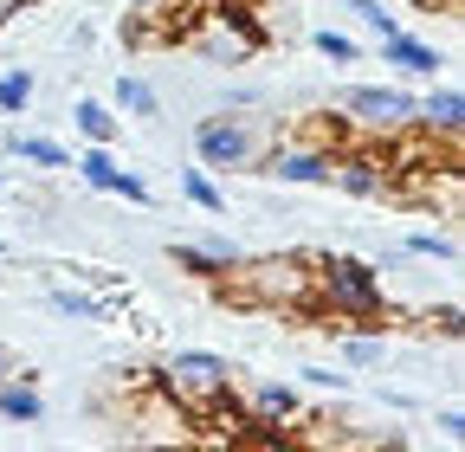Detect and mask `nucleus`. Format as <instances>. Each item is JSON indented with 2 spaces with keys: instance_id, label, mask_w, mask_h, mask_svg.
<instances>
[{
  "instance_id": "1",
  "label": "nucleus",
  "mask_w": 465,
  "mask_h": 452,
  "mask_svg": "<svg viewBox=\"0 0 465 452\" xmlns=\"http://www.w3.org/2000/svg\"><path fill=\"white\" fill-rule=\"evenodd\" d=\"M220 291L232 304H265V310H304L317 298V271L298 252H278V259H232L220 271Z\"/></svg>"
},
{
  "instance_id": "2",
  "label": "nucleus",
  "mask_w": 465,
  "mask_h": 452,
  "mask_svg": "<svg viewBox=\"0 0 465 452\" xmlns=\"http://www.w3.org/2000/svg\"><path fill=\"white\" fill-rule=\"evenodd\" d=\"M155 388H162L188 420H220V408L232 401V368H226L220 356H207V349H182V356L155 375Z\"/></svg>"
},
{
  "instance_id": "3",
  "label": "nucleus",
  "mask_w": 465,
  "mask_h": 452,
  "mask_svg": "<svg viewBox=\"0 0 465 452\" xmlns=\"http://www.w3.org/2000/svg\"><path fill=\"white\" fill-rule=\"evenodd\" d=\"M317 298H323L330 310H342V317L381 329V323H375V317H381V271L362 265V259H323V265H317Z\"/></svg>"
},
{
  "instance_id": "4",
  "label": "nucleus",
  "mask_w": 465,
  "mask_h": 452,
  "mask_svg": "<svg viewBox=\"0 0 465 452\" xmlns=\"http://www.w3.org/2000/svg\"><path fill=\"white\" fill-rule=\"evenodd\" d=\"M194 149L207 168H259V155L272 149V123L259 117H201Z\"/></svg>"
},
{
  "instance_id": "5",
  "label": "nucleus",
  "mask_w": 465,
  "mask_h": 452,
  "mask_svg": "<svg viewBox=\"0 0 465 452\" xmlns=\"http://www.w3.org/2000/svg\"><path fill=\"white\" fill-rule=\"evenodd\" d=\"M188 45L201 52L207 65H246L252 52L265 45V33H259V26H252V14H240V7H213V14H201V20H194Z\"/></svg>"
},
{
  "instance_id": "6",
  "label": "nucleus",
  "mask_w": 465,
  "mask_h": 452,
  "mask_svg": "<svg viewBox=\"0 0 465 452\" xmlns=\"http://www.w3.org/2000/svg\"><path fill=\"white\" fill-rule=\"evenodd\" d=\"M342 110H349L362 130H381V136H394V130L414 123V97L394 91V84H356V91L342 97Z\"/></svg>"
},
{
  "instance_id": "7",
  "label": "nucleus",
  "mask_w": 465,
  "mask_h": 452,
  "mask_svg": "<svg viewBox=\"0 0 465 452\" xmlns=\"http://www.w3.org/2000/svg\"><path fill=\"white\" fill-rule=\"evenodd\" d=\"M259 175H278V182H330L336 175V149H323V142H272L265 155H259Z\"/></svg>"
},
{
  "instance_id": "8",
  "label": "nucleus",
  "mask_w": 465,
  "mask_h": 452,
  "mask_svg": "<svg viewBox=\"0 0 465 452\" xmlns=\"http://www.w3.org/2000/svg\"><path fill=\"white\" fill-rule=\"evenodd\" d=\"M72 168H78V175H84L97 194H124V201H136V207L149 201V182H143V175H130V168H116V162H110V142H91Z\"/></svg>"
},
{
  "instance_id": "9",
  "label": "nucleus",
  "mask_w": 465,
  "mask_h": 452,
  "mask_svg": "<svg viewBox=\"0 0 465 452\" xmlns=\"http://www.w3.org/2000/svg\"><path fill=\"white\" fill-rule=\"evenodd\" d=\"M414 130H427V136H440V142H459V130H465V97H459V91H433L427 103H414Z\"/></svg>"
},
{
  "instance_id": "10",
  "label": "nucleus",
  "mask_w": 465,
  "mask_h": 452,
  "mask_svg": "<svg viewBox=\"0 0 465 452\" xmlns=\"http://www.w3.org/2000/svg\"><path fill=\"white\" fill-rule=\"evenodd\" d=\"M381 59H388V65H401V72H414V78H433V72L446 65L427 39H407V33H388V39H381Z\"/></svg>"
},
{
  "instance_id": "11",
  "label": "nucleus",
  "mask_w": 465,
  "mask_h": 452,
  "mask_svg": "<svg viewBox=\"0 0 465 452\" xmlns=\"http://www.w3.org/2000/svg\"><path fill=\"white\" fill-rule=\"evenodd\" d=\"M330 182H342V194H356V201H375L388 188V168H375V155H336Z\"/></svg>"
},
{
  "instance_id": "12",
  "label": "nucleus",
  "mask_w": 465,
  "mask_h": 452,
  "mask_svg": "<svg viewBox=\"0 0 465 452\" xmlns=\"http://www.w3.org/2000/svg\"><path fill=\"white\" fill-rule=\"evenodd\" d=\"M232 259H240V252H232L226 240H201V246H174V265H182V271H194V278H207V285H213V278L232 265Z\"/></svg>"
},
{
  "instance_id": "13",
  "label": "nucleus",
  "mask_w": 465,
  "mask_h": 452,
  "mask_svg": "<svg viewBox=\"0 0 465 452\" xmlns=\"http://www.w3.org/2000/svg\"><path fill=\"white\" fill-rule=\"evenodd\" d=\"M0 414H7L14 427H33V420L45 414V401L33 394V381H26V375H7V381H0Z\"/></svg>"
},
{
  "instance_id": "14",
  "label": "nucleus",
  "mask_w": 465,
  "mask_h": 452,
  "mask_svg": "<svg viewBox=\"0 0 465 452\" xmlns=\"http://www.w3.org/2000/svg\"><path fill=\"white\" fill-rule=\"evenodd\" d=\"M252 420H265V427H284V420H298V394L291 388H252Z\"/></svg>"
},
{
  "instance_id": "15",
  "label": "nucleus",
  "mask_w": 465,
  "mask_h": 452,
  "mask_svg": "<svg viewBox=\"0 0 465 452\" xmlns=\"http://www.w3.org/2000/svg\"><path fill=\"white\" fill-rule=\"evenodd\" d=\"M7 149H14L20 162H33V168H72V155L58 149V142H45V136H20V130H14Z\"/></svg>"
},
{
  "instance_id": "16",
  "label": "nucleus",
  "mask_w": 465,
  "mask_h": 452,
  "mask_svg": "<svg viewBox=\"0 0 465 452\" xmlns=\"http://www.w3.org/2000/svg\"><path fill=\"white\" fill-rule=\"evenodd\" d=\"M52 310H65V317H78V323H104V317H110L104 298H84V291H72V285L52 291Z\"/></svg>"
},
{
  "instance_id": "17",
  "label": "nucleus",
  "mask_w": 465,
  "mask_h": 452,
  "mask_svg": "<svg viewBox=\"0 0 465 452\" xmlns=\"http://www.w3.org/2000/svg\"><path fill=\"white\" fill-rule=\"evenodd\" d=\"M72 123H78V130H84L91 142H116V117H110L104 103H91V97H84V103L72 110Z\"/></svg>"
},
{
  "instance_id": "18",
  "label": "nucleus",
  "mask_w": 465,
  "mask_h": 452,
  "mask_svg": "<svg viewBox=\"0 0 465 452\" xmlns=\"http://www.w3.org/2000/svg\"><path fill=\"white\" fill-rule=\"evenodd\" d=\"M182 188H188V201H194L201 213H220V207H226V194H220V188L201 175V168H188V175H182Z\"/></svg>"
},
{
  "instance_id": "19",
  "label": "nucleus",
  "mask_w": 465,
  "mask_h": 452,
  "mask_svg": "<svg viewBox=\"0 0 465 452\" xmlns=\"http://www.w3.org/2000/svg\"><path fill=\"white\" fill-rule=\"evenodd\" d=\"M116 103L136 110V117H155V91H149L143 78H116Z\"/></svg>"
},
{
  "instance_id": "20",
  "label": "nucleus",
  "mask_w": 465,
  "mask_h": 452,
  "mask_svg": "<svg viewBox=\"0 0 465 452\" xmlns=\"http://www.w3.org/2000/svg\"><path fill=\"white\" fill-rule=\"evenodd\" d=\"M407 252H420V259H459V240L452 233H414Z\"/></svg>"
},
{
  "instance_id": "21",
  "label": "nucleus",
  "mask_w": 465,
  "mask_h": 452,
  "mask_svg": "<svg viewBox=\"0 0 465 452\" xmlns=\"http://www.w3.org/2000/svg\"><path fill=\"white\" fill-rule=\"evenodd\" d=\"M26 103H33V78L7 72V78H0V110H26Z\"/></svg>"
},
{
  "instance_id": "22",
  "label": "nucleus",
  "mask_w": 465,
  "mask_h": 452,
  "mask_svg": "<svg viewBox=\"0 0 465 452\" xmlns=\"http://www.w3.org/2000/svg\"><path fill=\"white\" fill-rule=\"evenodd\" d=\"M317 52H323L330 65H356V39H342V33H330V26L317 33Z\"/></svg>"
},
{
  "instance_id": "23",
  "label": "nucleus",
  "mask_w": 465,
  "mask_h": 452,
  "mask_svg": "<svg viewBox=\"0 0 465 452\" xmlns=\"http://www.w3.org/2000/svg\"><path fill=\"white\" fill-rule=\"evenodd\" d=\"M349 362H356V368H375V362H381V329L349 336Z\"/></svg>"
},
{
  "instance_id": "24",
  "label": "nucleus",
  "mask_w": 465,
  "mask_h": 452,
  "mask_svg": "<svg viewBox=\"0 0 465 452\" xmlns=\"http://www.w3.org/2000/svg\"><path fill=\"white\" fill-rule=\"evenodd\" d=\"M349 7H356V14H362V26H369V33H381V39H388V33H401V26H394V14H381V0H349Z\"/></svg>"
},
{
  "instance_id": "25",
  "label": "nucleus",
  "mask_w": 465,
  "mask_h": 452,
  "mask_svg": "<svg viewBox=\"0 0 465 452\" xmlns=\"http://www.w3.org/2000/svg\"><path fill=\"white\" fill-rule=\"evenodd\" d=\"M433 323H440V336H459V304H440V317H433Z\"/></svg>"
},
{
  "instance_id": "26",
  "label": "nucleus",
  "mask_w": 465,
  "mask_h": 452,
  "mask_svg": "<svg viewBox=\"0 0 465 452\" xmlns=\"http://www.w3.org/2000/svg\"><path fill=\"white\" fill-rule=\"evenodd\" d=\"M130 7H136V20H155V14L168 7V0H130Z\"/></svg>"
},
{
  "instance_id": "27",
  "label": "nucleus",
  "mask_w": 465,
  "mask_h": 452,
  "mask_svg": "<svg viewBox=\"0 0 465 452\" xmlns=\"http://www.w3.org/2000/svg\"><path fill=\"white\" fill-rule=\"evenodd\" d=\"M7 375H20V368H14V356H7V349H0V381H7Z\"/></svg>"
}]
</instances>
